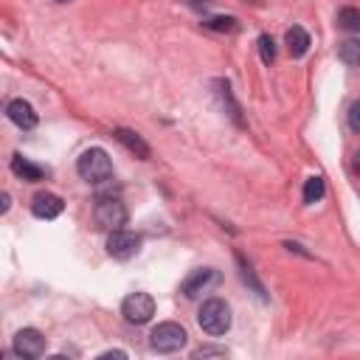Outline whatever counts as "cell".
Wrapping results in <instances>:
<instances>
[{"label": "cell", "mask_w": 360, "mask_h": 360, "mask_svg": "<svg viewBox=\"0 0 360 360\" xmlns=\"http://www.w3.org/2000/svg\"><path fill=\"white\" fill-rule=\"evenodd\" d=\"M121 315L127 318V324H135V327H141L147 324L152 315H155V298L147 296V293H132L124 298L121 304Z\"/></svg>", "instance_id": "cell-5"}, {"label": "cell", "mask_w": 360, "mask_h": 360, "mask_svg": "<svg viewBox=\"0 0 360 360\" xmlns=\"http://www.w3.org/2000/svg\"><path fill=\"white\" fill-rule=\"evenodd\" d=\"M259 54H262L264 65H270V62L276 60V42H273V37H267V34L259 37Z\"/></svg>", "instance_id": "cell-18"}, {"label": "cell", "mask_w": 360, "mask_h": 360, "mask_svg": "<svg viewBox=\"0 0 360 360\" xmlns=\"http://www.w3.org/2000/svg\"><path fill=\"white\" fill-rule=\"evenodd\" d=\"M189 341L186 330L174 324V321H166V324H158L152 332H150V346L161 354H169V352H177V349H183Z\"/></svg>", "instance_id": "cell-3"}, {"label": "cell", "mask_w": 360, "mask_h": 360, "mask_svg": "<svg viewBox=\"0 0 360 360\" xmlns=\"http://www.w3.org/2000/svg\"><path fill=\"white\" fill-rule=\"evenodd\" d=\"M211 31H237L240 28V23H237V17H211L208 23H206Z\"/></svg>", "instance_id": "cell-19"}, {"label": "cell", "mask_w": 360, "mask_h": 360, "mask_svg": "<svg viewBox=\"0 0 360 360\" xmlns=\"http://www.w3.org/2000/svg\"><path fill=\"white\" fill-rule=\"evenodd\" d=\"M219 279V273H217V270L214 267H200V270H195V273L183 282V296L186 298H197L208 285H214Z\"/></svg>", "instance_id": "cell-9"}, {"label": "cell", "mask_w": 360, "mask_h": 360, "mask_svg": "<svg viewBox=\"0 0 360 360\" xmlns=\"http://www.w3.org/2000/svg\"><path fill=\"white\" fill-rule=\"evenodd\" d=\"M197 321L203 327V332L208 335H225L231 330V307L225 304L222 298H208L200 312H197Z\"/></svg>", "instance_id": "cell-2"}, {"label": "cell", "mask_w": 360, "mask_h": 360, "mask_svg": "<svg viewBox=\"0 0 360 360\" xmlns=\"http://www.w3.org/2000/svg\"><path fill=\"white\" fill-rule=\"evenodd\" d=\"M6 116H9V121L17 124L20 129H31V127H37V113H34V107H31L26 99H15V102H9Z\"/></svg>", "instance_id": "cell-10"}, {"label": "cell", "mask_w": 360, "mask_h": 360, "mask_svg": "<svg viewBox=\"0 0 360 360\" xmlns=\"http://www.w3.org/2000/svg\"><path fill=\"white\" fill-rule=\"evenodd\" d=\"M12 349L17 357H26V360H34V357H42L45 354V338L39 330H20L12 341Z\"/></svg>", "instance_id": "cell-6"}, {"label": "cell", "mask_w": 360, "mask_h": 360, "mask_svg": "<svg viewBox=\"0 0 360 360\" xmlns=\"http://www.w3.org/2000/svg\"><path fill=\"white\" fill-rule=\"evenodd\" d=\"M138 248H141V237L132 231L118 228V231H110V237H107V253L113 259H132L138 253Z\"/></svg>", "instance_id": "cell-7"}, {"label": "cell", "mask_w": 360, "mask_h": 360, "mask_svg": "<svg viewBox=\"0 0 360 360\" xmlns=\"http://www.w3.org/2000/svg\"><path fill=\"white\" fill-rule=\"evenodd\" d=\"M349 127H352L354 132H360V99L349 107Z\"/></svg>", "instance_id": "cell-21"}, {"label": "cell", "mask_w": 360, "mask_h": 360, "mask_svg": "<svg viewBox=\"0 0 360 360\" xmlns=\"http://www.w3.org/2000/svg\"><path fill=\"white\" fill-rule=\"evenodd\" d=\"M113 135H116V141H118V144H124L132 155H138L141 161H147V158H150V147H147V141L141 138L138 132H132V129H124V127H121V129H116Z\"/></svg>", "instance_id": "cell-11"}, {"label": "cell", "mask_w": 360, "mask_h": 360, "mask_svg": "<svg viewBox=\"0 0 360 360\" xmlns=\"http://www.w3.org/2000/svg\"><path fill=\"white\" fill-rule=\"evenodd\" d=\"M12 172H15L17 177H23V180H31V183H37V180L45 177V169L34 166V163L26 161L23 155H15V158H12Z\"/></svg>", "instance_id": "cell-13"}, {"label": "cell", "mask_w": 360, "mask_h": 360, "mask_svg": "<svg viewBox=\"0 0 360 360\" xmlns=\"http://www.w3.org/2000/svg\"><path fill=\"white\" fill-rule=\"evenodd\" d=\"M225 354V349H219V346H200V349H195V357H222Z\"/></svg>", "instance_id": "cell-20"}, {"label": "cell", "mask_w": 360, "mask_h": 360, "mask_svg": "<svg viewBox=\"0 0 360 360\" xmlns=\"http://www.w3.org/2000/svg\"><path fill=\"white\" fill-rule=\"evenodd\" d=\"M338 60L346 62V65H352V68H360V39H346V42H341Z\"/></svg>", "instance_id": "cell-14"}, {"label": "cell", "mask_w": 360, "mask_h": 360, "mask_svg": "<svg viewBox=\"0 0 360 360\" xmlns=\"http://www.w3.org/2000/svg\"><path fill=\"white\" fill-rule=\"evenodd\" d=\"M237 262H240V273H242V279H245V282H248V285L253 287V293H256V296H259L262 301H267V296H264V287H262V285L256 282V276H253V270H251V264H248V262H245L242 256H237Z\"/></svg>", "instance_id": "cell-17"}, {"label": "cell", "mask_w": 360, "mask_h": 360, "mask_svg": "<svg viewBox=\"0 0 360 360\" xmlns=\"http://www.w3.org/2000/svg\"><path fill=\"white\" fill-rule=\"evenodd\" d=\"M62 208H65L62 197H57V195H51V192H39V195H34V200H31V211H34V217H39V219H54V217L62 214Z\"/></svg>", "instance_id": "cell-8"}, {"label": "cell", "mask_w": 360, "mask_h": 360, "mask_svg": "<svg viewBox=\"0 0 360 360\" xmlns=\"http://www.w3.org/2000/svg\"><path fill=\"white\" fill-rule=\"evenodd\" d=\"M9 206H12V203H9V195H3V206H0V211L6 214V211H9Z\"/></svg>", "instance_id": "cell-23"}, {"label": "cell", "mask_w": 360, "mask_h": 360, "mask_svg": "<svg viewBox=\"0 0 360 360\" xmlns=\"http://www.w3.org/2000/svg\"><path fill=\"white\" fill-rule=\"evenodd\" d=\"M107 357H127V354H124V352H105L102 360H107Z\"/></svg>", "instance_id": "cell-22"}, {"label": "cell", "mask_w": 360, "mask_h": 360, "mask_svg": "<svg viewBox=\"0 0 360 360\" xmlns=\"http://www.w3.org/2000/svg\"><path fill=\"white\" fill-rule=\"evenodd\" d=\"M324 192H327V186H324V177L312 174V177L307 180V183H304V203H307V206L318 203V200L324 197Z\"/></svg>", "instance_id": "cell-15"}, {"label": "cell", "mask_w": 360, "mask_h": 360, "mask_svg": "<svg viewBox=\"0 0 360 360\" xmlns=\"http://www.w3.org/2000/svg\"><path fill=\"white\" fill-rule=\"evenodd\" d=\"M76 172H79L82 180H87V183L96 186V183H105V180L113 177V161H110V155L105 150L93 147V150L82 152V158L76 163Z\"/></svg>", "instance_id": "cell-1"}, {"label": "cell", "mask_w": 360, "mask_h": 360, "mask_svg": "<svg viewBox=\"0 0 360 360\" xmlns=\"http://www.w3.org/2000/svg\"><path fill=\"white\" fill-rule=\"evenodd\" d=\"M338 26L343 28V31H360V9H352V6H346V9H341L338 12Z\"/></svg>", "instance_id": "cell-16"}, {"label": "cell", "mask_w": 360, "mask_h": 360, "mask_svg": "<svg viewBox=\"0 0 360 360\" xmlns=\"http://www.w3.org/2000/svg\"><path fill=\"white\" fill-rule=\"evenodd\" d=\"M354 172H357V174H360V152H357V155H354Z\"/></svg>", "instance_id": "cell-24"}, {"label": "cell", "mask_w": 360, "mask_h": 360, "mask_svg": "<svg viewBox=\"0 0 360 360\" xmlns=\"http://www.w3.org/2000/svg\"><path fill=\"white\" fill-rule=\"evenodd\" d=\"M93 219L105 231H118L127 222V208H124V203L118 197H99L96 208H93Z\"/></svg>", "instance_id": "cell-4"}, {"label": "cell", "mask_w": 360, "mask_h": 360, "mask_svg": "<svg viewBox=\"0 0 360 360\" xmlns=\"http://www.w3.org/2000/svg\"><path fill=\"white\" fill-rule=\"evenodd\" d=\"M287 51H290V57H304L307 51H309V34L301 28V26H293L290 31H287Z\"/></svg>", "instance_id": "cell-12"}]
</instances>
